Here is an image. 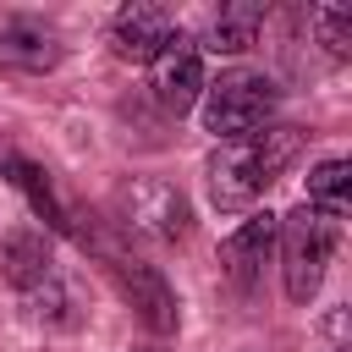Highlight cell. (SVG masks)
<instances>
[{"label":"cell","mask_w":352,"mask_h":352,"mask_svg":"<svg viewBox=\"0 0 352 352\" xmlns=\"http://www.w3.org/2000/svg\"><path fill=\"white\" fill-rule=\"evenodd\" d=\"M308 209H319V214H330L336 226L346 220V209H352V165L346 160H319L314 170H308V198H302Z\"/></svg>","instance_id":"obj_13"},{"label":"cell","mask_w":352,"mask_h":352,"mask_svg":"<svg viewBox=\"0 0 352 352\" xmlns=\"http://www.w3.org/2000/svg\"><path fill=\"white\" fill-rule=\"evenodd\" d=\"M0 280L16 286L22 297L38 292L44 280H55L50 275V236L38 226H16V231L0 236Z\"/></svg>","instance_id":"obj_10"},{"label":"cell","mask_w":352,"mask_h":352,"mask_svg":"<svg viewBox=\"0 0 352 352\" xmlns=\"http://www.w3.org/2000/svg\"><path fill=\"white\" fill-rule=\"evenodd\" d=\"M280 104V88L275 77L253 72V66H231L220 72L214 82H204V126L231 143V138H248V132H264L270 116Z\"/></svg>","instance_id":"obj_2"},{"label":"cell","mask_w":352,"mask_h":352,"mask_svg":"<svg viewBox=\"0 0 352 352\" xmlns=\"http://www.w3.org/2000/svg\"><path fill=\"white\" fill-rule=\"evenodd\" d=\"M104 270H110V280L121 286V297L132 302V314H138L154 336H170V330H176V292L165 286V275H160L154 264H138V258H126V253H104Z\"/></svg>","instance_id":"obj_7"},{"label":"cell","mask_w":352,"mask_h":352,"mask_svg":"<svg viewBox=\"0 0 352 352\" xmlns=\"http://www.w3.org/2000/svg\"><path fill=\"white\" fill-rule=\"evenodd\" d=\"M148 88H154V99H160V110L165 116H187L198 99H204V55H198V44L176 28V38L148 60Z\"/></svg>","instance_id":"obj_6"},{"label":"cell","mask_w":352,"mask_h":352,"mask_svg":"<svg viewBox=\"0 0 352 352\" xmlns=\"http://www.w3.org/2000/svg\"><path fill=\"white\" fill-rule=\"evenodd\" d=\"M270 253H275V214L264 209V214H248V220L226 236V248H220V270H226V280H231L236 292H253V280L264 275Z\"/></svg>","instance_id":"obj_9"},{"label":"cell","mask_w":352,"mask_h":352,"mask_svg":"<svg viewBox=\"0 0 352 352\" xmlns=\"http://www.w3.org/2000/svg\"><path fill=\"white\" fill-rule=\"evenodd\" d=\"M0 170H6V182L33 204V214H38L50 231H72V214H66V204H60V192H55V182H50L44 165L22 160L16 148H0ZM72 236H77V231H72Z\"/></svg>","instance_id":"obj_11"},{"label":"cell","mask_w":352,"mask_h":352,"mask_svg":"<svg viewBox=\"0 0 352 352\" xmlns=\"http://www.w3.org/2000/svg\"><path fill=\"white\" fill-rule=\"evenodd\" d=\"M60 28L33 11H0V72H55L60 66Z\"/></svg>","instance_id":"obj_5"},{"label":"cell","mask_w":352,"mask_h":352,"mask_svg":"<svg viewBox=\"0 0 352 352\" xmlns=\"http://www.w3.org/2000/svg\"><path fill=\"white\" fill-rule=\"evenodd\" d=\"M264 6L258 0H236V6H220L204 28V44L198 50H214V55H242L258 44V28H264Z\"/></svg>","instance_id":"obj_12"},{"label":"cell","mask_w":352,"mask_h":352,"mask_svg":"<svg viewBox=\"0 0 352 352\" xmlns=\"http://www.w3.org/2000/svg\"><path fill=\"white\" fill-rule=\"evenodd\" d=\"M336 220L297 204L292 214L275 220V242H280V280H286V297L292 302H314L319 286H324V264L336 253Z\"/></svg>","instance_id":"obj_3"},{"label":"cell","mask_w":352,"mask_h":352,"mask_svg":"<svg viewBox=\"0 0 352 352\" xmlns=\"http://www.w3.org/2000/svg\"><path fill=\"white\" fill-rule=\"evenodd\" d=\"M187 220V198L170 182H132L116 192V226L138 242H182Z\"/></svg>","instance_id":"obj_4"},{"label":"cell","mask_w":352,"mask_h":352,"mask_svg":"<svg viewBox=\"0 0 352 352\" xmlns=\"http://www.w3.org/2000/svg\"><path fill=\"white\" fill-rule=\"evenodd\" d=\"M314 28H319V44H324L336 60L352 55V11H346V6H314Z\"/></svg>","instance_id":"obj_14"},{"label":"cell","mask_w":352,"mask_h":352,"mask_svg":"<svg viewBox=\"0 0 352 352\" xmlns=\"http://www.w3.org/2000/svg\"><path fill=\"white\" fill-rule=\"evenodd\" d=\"M302 154V126H264V132H248V138H231V143H214L209 154V204L236 214V209H253L280 176L286 165Z\"/></svg>","instance_id":"obj_1"},{"label":"cell","mask_w":352,"mask_h":352,"mask_svg":"<svg viewBox=\"0 0 352 352\" xmlns=\"http://www.w3.org/2000/svg\"><path fill=\"white\" fill-rule=\"evenodd\" d=\"M170 38H176V22H170V11H165V6L132 0V6H121V11L110 16V44H116V55H121V60L148 66Z\"/></svg>","instance_id":"obj_8"}]
</instances>
